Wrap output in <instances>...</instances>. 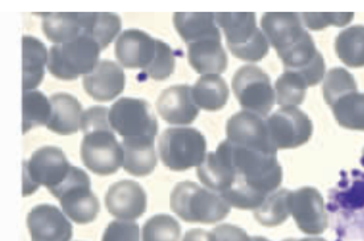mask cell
<instances>
[{"label": "cell", "mask_w": 364, "mask_h": 241, "mask_svg": "<svg viewBox=\"0 0 364 241\" xmlns=\"http://www.w3.org/2000/svg\"><path fill=\"white\" fill-rule=\"evenodd\" d=\"M230 170V186L221 198L239 210H257L282 183V167L277 154L264 153L227 139L221 142Z\"/></svg>", "instance_id": "cell-1"}, {"label": "cell", "mask_w": 364, "mask_h": 241, "mask_svg": "<svg viewBox=\"0 0 364 241\" xmlns=\"http://www.w3.org/2000/svg\"><path fill=\"white\" fill-rule=\"evenodd\" d=\"M261 28L269 43L277 50L285 70L296 72L316 87L326 73L322 55L314 40L302 27L301 15L294 12H267L262 15Z\"/></svg>", "instance_id": "cell-2"}, {"label": "cell", "mask_w": 364, "mask_h": 241, "mask_svg": "<svg viewBox=\"0 0 364 241\" xmlns=\"http://www.w3.org/2000/svg\"><path fill=\"white\" fill-rule=\"evenodd\" d=\"M110 109L92 107L84 112L81 130L84 139L80 147L82 164L97 175L114 174L124 166V149L115 138L109 121Z\"/></svg>", "instance_id": "cell-3"}, {"label": "cell", "mask_w": 364, "mask_h": 241, "mask_svg": "<svg viewBox=\"0 0 364 241\" xmlns=\"http://www.w3.org/2000/svg\"><path fill=\"white\" fill-rule=\"evenodd\" d=\"M327 210L336 216L339 240H364V173L351 170L328 193Z\"/></svg>", "instance_id": "cell-4"}, {"label": "cell", "mask_w": 364, "mask_h": 241, "mask_svg": "<svg viewBox=\"0 0 364 241\" xmlns=\"http://www.w3.org/2000/svg\"><path fill=\"white\" fill-rule=\"evenodd\" d=\"M170 207L187 223L213 224L224 220L230 213V205L219 193L193 182L176 184L170 196Z\"/></svg>", "instance_id": "cell-5"}, {"label": "cell", "mask_w": 364, "mask_h": 241, "mask_svg": "<svg viewBox=\"0 0 364 241\" xmlns=\"http://www.w3.org/2000/svg\"><path fill=\"white\" fill-rule=\"evenodd\" d=\"M110 125L124 146H154L158 121L150 104L138 98H121L110 107Z\"/></svg>", "instance_id": "cell-6"}, {"label": "cell", "mask_w": 364, "mask_h": 241, "mask_svg": "<svg viewBox=\"0 0 364 241\" xmlns=\"http://www.w3.org/2000/svg\"><path fill=\"white\" fill-rule=\"evenodd\" d=\"M215 18L224 29L227 47L235 58L256 63L268 55L269 41L257 28L255 12H219Z\"/></svg>", "instance_id": "cell-7"}, {"label": "cell", "mask_w": 364, "mask_h": 241, "mask_svg": "<svg viewBox=\"0 0 364 241\" xmlns=\"http://www.w3.org/2000/svg\"><path fill=\"white\" fill-rule=\"evenodd\" d=\"M101 52L100 44L90 36L53 45L49 49L48 70L58 80L73 81L95 70Z\"/></svg>", "instance_id": "cell-8"}, {"label": "cell", "mask_w": 364, "mask_h": 241, "mask_svg": "<svg viewBox=\"0 0 364 241\" xmlns=\"http://www.w3.org/2000/svg\"><path fill=\"white\" fill-rule=\"evenodd\" d=\"M159 155L171 171L199 167L207 156V141L193 127H170L159 138Z\"/></svg>", "instance_id": "cell-9"}, {"label": "cell", "mask_w": 364, "mask_h": 241, "mask_svg": "<svg viewBox=\"0 0 364 241\" xmlns=\"http://www.w3.org/2000/svg\"><path fill=\"white\" fill-rule=\"evenodd\" d=\"M72 170V164L61 149L56 146H43L28 161L23 164V196H28L44 186L52 193L58 188Z\"/></svg>", "instance_id": "cell-10"}, {"label": "cell", "mask_w": 364, "mask_h": 241, "mask_svg": "<svg viewBox=\"0 0 364 241\" xmlns=\"http://www.w3.org/2000/svg\"><path fill=\"white\" fill-rule=\"evenodd\" d=\"M90 187L92 182L89 175L84 170L72 166L64 183L52 193L60 200L68 219L77 224L92 223L100 213V202Z\"/></svg>", "instance_id": "cell-11"}, {"label": "cell", "mask_w": 364, "mask_h": 241, "mask_svg": "<svg viewBox=\"0 0 364 241\" xmlns=\"http://www.w3.org/2000/svg\"><path fill=\"white\" fill-rule=\"evenodd\" d=\"M232 89L247 112L268 116L274 107V90L268 75L256 65L239 68L232 78Z\"/></svg>", "instance_id": "cell-12"}, {"label": "cell", "mask_w": 364, "mask_h": 241, "mask_svg": "<svg viewBox=\"0 0 364 241\" xmlns=\"http://www.w3.org/2000/svg\"><path fill=\"white\" fill-rule=\"evenodd\" d=\"M269 136L277 150L305 145L313 135V124L306 113L296 107H285L267 119Z\"/></svg>", "instance_id": "cell-13"}, {"label": "cell", "mask_w": 364, "mask_h": 241, "mask_svg": "<svg viewBox=\"0 0 364 241\" xmlns=\"http://www.w3.org/2000/svg\"><path fill=\"white\" fill-rule=\"evenodd\" d=\"M227 141L233 145L270 154H277L278 151L270 141L268 124L264 117L247 110L239 112L228 119Z\"/></svg>", "instance_id": "cell-14"}, {"label": "cell", "mask_w": 364, "mask_h": 241, "mask_svg": "<svg viewBox=\"0 0 364 241\" xmlns=\"http://www.w3.org/2000/svg\"><path fill=\"white\" fill-rule=\"evenodd\" d=\"M290 211L298 228L306 235H321L328 227L323 198L314 187H302L291 191Z\"/></svg>", "instance_id": "cell-15"}, {"label": "cell", "mask_w": 364, "mask_h": 241, "mask_svg": "<svg viewBox=\"0 0 364 241\" xmlns=\"http://www.w3.org/2000/svg\"><path fill=\"white\" fill-rule=\"evenodd\" d=\"M43 18V32L47 39L64 44L81 36H90L95 12H48L38 14ZM92 38V36H90Z\"/></svg>", "instance_id": "cell-16"}, {"label": "cell", "mask_w": 364, "mask_h": 241, "mask_svg": "<svg viewBox=\"0 0 364 241\" xmlns=\"http://www.w3.org/2000/svg\"><path fill=\"white\" fill-rule=\"evenodd\" d=\"M32 241H70L73 227L67 216L52 204H38L27 216Z\"/></svg>", "instance_id": "cell-17"}, {"label": "cell", "mask_w": 364, "mask_h": 241, "mask_svg": "<svg viewBox=\"0 0 364 241\" xmlns=\"http://www.w3.org/2000/svg\"><path fill=\"white\" fill-rule=\"evenodd\" d=\"M158 52V39L141 29H126L115 41V58L122 67L147 69Z\"/></svg>", "instance_id": "cell-18"}, {"label": "cell", "mask_w": 364, "mask_h": 241, "mask_svg": "<svg viewBox=\"0 0 364 241\" xmlns=\"http://www.w3.org/2000/svg\"><path fill=\"white\" fill-rule=\"evenodd\" d=\"M106 208L119 220H136L147 207V196L142 186L134 181H121L112 184L105 196Z\"/></svg>", "instance_id": "cell-19"}, {"label": "cell", "mask_w": 364, "mask_h": 241, "mask_svg": "<svg viewBox=\"0 0 364 241\" xmlns=\"http://www.w3.org/2000/svg\"><path fill=\"white\" fill-rule=\"evenodd\" d=\"M156 109L170 125H191L199 116V107L193 100L192 87L187 84L164 89L156 101Z\"/></svg>", "instance_id": "cell-20"}, {"label": "cell", "mask_w": 364, "mask_h": 241, "mask_svg": "<svg viewBox=\"0 0 364 241\" xmlns=\"http://www.w3.org/2000/svg\"><path fill=\"white\" fill-rule=\"evenodd\" d=\"M87 95L98 102H107L119 96L125 89V73L119 64L112 60H101L95 70L84 76Z\"/></svg>", "instance_id": "cell-21"}, {"label": "cell", "mask_w": 364, "mask_h": 241, "mask_svg": "<svg viewBox=\"0 0 364 241\" xmlns=\"http://www.w3.org/2000/svg\"><path fill=\"white\" fill-rule=\"evenodd\" d=\"M186 45L190 65L203 76L220 75L228 67V56L221 45L220 33L195 40Z\"/></svg>", "instance_id": "cell-22"}, {"label": "cell", "mask_w": 364, "mask_h": 241, "mask_svg": "<svg viewBox=\"0 0 364 241\" xmlns=\"http://www.w3.org/2000/svg\"><path fill=\"white\" fill-rule=\"evenodd\" d=\"M52 114L48 127L50 132L58 135H72L81 129L82 105L76 97L68 93H55L50 98Z\"/></svg>", "instance_id": "cell-23"}, {"label": "cell", "mask_w": 364, "mask_h": 241, "mask_svg": "<svg viewBox=\"0 0 364 241\" xmlns=\"http://www.w3.org/2000/svg\"><path fill=\"white\" fill-rule=\"evenodd\" d=\"M49 52L44 43L32 36L23 38V92L38 87L46 76Z\"/></svg>", "instance_id": "cell-24"}, {"label": "cell", "mask_w": 364, "mask_h": 241, "mask_svg": "<svg viewBox=\"0 0 364 241\" xmlns=\"http://www.w3.org/2000/svg\"><path fill=\"white\" fill-rule=\"evenodd\" d=\"M173 24L186 44L220 33L215 14L211 12H176Z\"/></svg>", "instance_id": "cell-25"}, {"label": "cell", "mask_w": 364, "mask_h": 241, "mask_svg": "<svg viewBox=\"0 0 364 241\" xmlns=\"http://www.w3.org/2000/svg\"><path fill=\"white\" fill-rule=\"evenodd\" d=\"M192 93L196 105L208 112L220 110L230 98L228 85L219 75L201 76L192 87Z\"/></svg>", "instance_id": "cell-26"}, {"label": "cell", "mask_w": 364, "mask_h": 241, "mask_svg": "<svg viewBox=\"0 0 364 241\" xmlns=\"http://www.w3.org/2000/svg\"><path fill=\"white\" fill-rule=\"evenodd\" d=\"M336 52L347 67H364V26L343 29L336 36Z\"/></svg>", "instance_id": "cell-27"}, {"label": "cell", "mask_w": 364, "mask_h": 241, "mask_svg": "<svg viewBox=\"0 0 364 241\" xmlns=\"http://www.w3.org/2000/svg\"><path fill=\"white\" fill-rule=\"evenodd\" d=\"M290 193L287 188L270 193L265 202L255 210L256 220L264 227H278L290 216Z\"/></svg>", "instance_id": "cell-28"}, {"label": "cell", "mask_w": 364, "mask_h": 241, "mask_svg": "<svg viewBox=\"0 0 364 241\" xmlns=\"http://www.w3.org/2000/svg\"><path fill=\"white\" fill-rule=\"evenodd\" d=\"M331 110L336 122L348 130L364 132V93L358 90L342 97L333 105Z\"/></svg>", "instance_id": "cell-29"}, {"label": "cell", "mask_w": 364, "mask_h": 241, "mask_svg": "<svg viewBox=\"0 0 364 241\" xmlns=\"http://www.w3.org/2000/svg\"><path fill=\"white\" fill-rule=\"evenodd\" d=\"M52 114L49 98L38 90L23 92V134L35 126H47Z\"/></svg>", "instance_id": "cell-30"}, {"label": "cell", "mask_w": 364, "mask_h": 241, "mask_svg": "<svg viewBox=\"0 0 364 241\" xmlns=\"http://www.w3.org/2000/svg\"><path fill=\"white\" fill-rule=\"evenodd\" d=\"M276 95L278 105L296 107L305 101L306 97V80L296 72L285 70L276 81Z\"/></svg>", "instance_id": "cell-31"}, {"label": "cell", "mask_w": 364, "mask_h": 241, "mask_svg": "<svg viewBox=\"0 0 364 241\" xmlns=\"http://www.w3.org/2000/svg\"><path fill=\"white\" fill-rule=\"evenodd\" d=\"M124 168L134 176H147L156 167L154 146H124Z\"/></svg>", "instance_id": "cell-32"}, {"label": "cell", "mask_w": 364, "mask_h": 241, "mask_svg": "<svg viewBox=\"0 0 364 241\" xmlns=\"http://www.w3.org/2000/svg\"><path fill=\"white\" fill-rule=\"evenodd\" d=\"M355 78L343 68H334L327 72L322 85V93L328 107H333L338 100L356 92Z\"/></svg>", "instance_id": "cell-33"}, {"label": "cell", "mask_w": 364, "mask_h": 241, "mask_svg": "<svg viewBox=\"0 0 364 241\" xmlns=\"http://www.w3.org/2000/svg\"><path fill=\"white\" fill-rule=\"evenodd\" d=\"M181 224L173 216L159 213L150 218L142 227V241H179Z\"/></svg>", "instance_id": "cell-34"}, {"label": "cell", "mask_w": 364, "mask_h": 241, "mask_svg": "<svg viewBox=\"0 0 364 241\" xmlns=\"http://www.w3.org/2000/svg\"><path fill=\"white\" fill-rule=\"evenodd\" d=\"M122 21L121 18L113 12H95V21L90 36L96 40L100 47L104 49L118 36L121 32Z\"/></svg>", "instance_id": "cell-35"}, {"label": "cell", "mask_w": 364, "mask_h": 241, "mask_svg": "<svg viewBox=\"0 0 364 241\" xmlns=\"http://www.w3.org/2000/svg\"><path fill=\"white\" fill-rule=\"evenodd\" d=\"M175 70V55L171 47L158 39V52L154 58L153 64L144 73L147 77L153 78L155 81H164L170 77Z\"/></svg>", "instance_id": "cell-36"}, {"label": "cell", "mask_w": 364, "mask_h": 241, "mask_svg": "<svg viewBox=\"0 0 364 241\" xmlns=\"http://www.w3.org/2000/svg\"><path fill=\"white\" fill-rule=\"evenodd\" d=\"M304 21L306 27L311 31H321L325 29L328 26H336V27H343L347 26L353 18V12H322V14H302Z\"/></svg>", "instance_id": "cell-37"}, {"label": "cell", "mask_w": 364, "mask_h": 241, "mask_svg": "<svg viewBox=\"0 0 364 241\" xmlns=\"http://www.w3.org/2000/svg\"><path fill=\"white\" fill-rule=\"evenodd\" d=\"M102 241H139V225L129 220H114L106 227Z\"/></svg>", "instance_id": "cell-38"}, {"label": "cell", "mask_w": 364, "mask_h": 241, "mask_svg": "<svg viewBox=\"0 0 364 241\" xmlns=\"http://www.w3.org/2000/svg\"><path fill=\"white\" fill-rule=\"evenodd\" d=\"M212 232L218 241H252L247 232L233 224H221Z\"/></svg>", "instance_id": "cell-39"}, {"label": "cell", "mask_w": 364, "mask_h": 241, "mask_svg": "<svg viewBox=\"0 0 364 241\" xmlns=\"http://www.w3.org/2000/svg\"><path fill=\"white\" fill-rule=\"evenodd\" d=\"M183 241H218L213 232H207L200 228L186 232Z\"/></svg>", "instance_id": "cell-40"}, {"label": "cell", "mask_w": 364, "mask_h": 241, "mask_svg": "<svg viewBox=\"0 0 364 241\" xmlns=\"http://www.w3.org/2000/svg\"><path fill=\"white\" fill-rule=\"evenodd\" d=\"M252 241H270L268 239H265V237H262V236H253L252 237ZM284 241H291V239H288V240Z\"/></svg>", "instance_id": "cell-41"}, {"label": "cell", "mask_w": 364, "mask_h": 241, "mask_svg": "<svg viewBox=\"0 0 364 241\" xmlns=\"http://www.w3.org/2000/svg\"><path fill=\"white\" fill-rule=\"evenodd\" d=\"M291 241H326V240H323V239H302V240H294V239H291Z\"/></svg>", "instance_id": "cell-42"}, {"label": "cell", "mask_w": 364, "mask_h": 241, "mask_svg": "<svg viewBox=\"0 0 364 241\" xmlns=\"http://www.w3.org/2000/svg\"><path fill=\"white\" fill-rule=\"evenodd\" d=\"M360 164H362V166L364 167V149H363V154H362V159H360Z\"/></svg>", "instance_id": "cell-43"}]
</instances>
